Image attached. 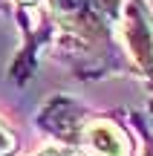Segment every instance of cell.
<instances>
[{
    "mask_svg": "<svg viewBox=\"0 0 153 156\" xmlns=\"http://www.w3.org/2000/svg\"><path fill=\"white\" fill-rule=\"evenodd\" d=\"M124 0H46L52 23L49 49L81 81L130 75V64L119 44V20Z\"/></svg>",
    "mask_w": 153,
    "mask_h": 156,
    "instance_id": "cell-1",
    "label": "cell"
},
{
    "mask_svg": "<svg viewBox=\"0 0 153 156\" xmlns=\"http://www.w3.org/2000/svg\"><path fill=\"white\" fill-rule=\"evenodd\" d=\"M38 127L75 156H139L130 130L113 113H96L67 93L43 101Z\"/></svg>",
    "mask_w": 153,
    "mask_h": 156,
    "instance_id": "cell-2",
    "label": "cell"
},
{
    "mask_svg": "<svg viewBox=\"0 0 153 156\" xmlns=\"http://www.w3.org/2000/svg\"><path fill=\"white\" fill-rule=\"evenodd\" d=\"M116 32L130 64V75H136L153 95V9L148 0H124Z\"/></svg>",
    "mask_w": 153,
    "mask_h": 156,
    "instance_id": "cell-3",
    "label": "cell"
},
{
    "mask_svg": "<svg viewBox=\"0 0 153 156\" xmlns=\"http://www.w3.org/2000/svg\"><path fill=\"white\" fill-rule=\"evenodd\" d=\"M17 153V136L9 130V124L0 119V156H15Z\"/></svg>",
    "mask_w": 153,
    "mask_h": 156,
    "instance_id": "cell-4",
    "label": "cell"
},
{
    "mask_svg": "<svg viewBox=\"0 0 153 156\" xmlns=\"http://www.w3.org/2000/svg\"><path fill=\"white\" fill-rule=\"evenodd\" d=\"M32 156H75V153L67 151V147H61V145H49V147H40V151H35Z\"/></svg>",
    "mask_w": 153,
    "mask_h": 156,
    "instance_id": "cell-5",
    "label": "cell"
}]
</instances>
